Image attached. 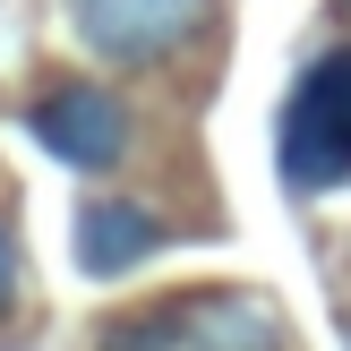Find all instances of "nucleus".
Returning a JSON list of instances; mask_svg holds the SVG:
<instances>
[{
    "label": "nucleus",
    "instance_id": "1",
    "mask_svg": "<svg viewBox=\"0 0 351 351\" xmlns=\"http://www.w3.org/2000/svg\"><path fill=\"white\" fill-rule=\"evenodd\" d=\"M274 163H283L291 197H326L351 180V43L317 51L300 86L283 95V129H274Z\"/></svg>",
    "mask_w": 351,
    "mask_h": 351
},
{
    "label": "nucleus",
    "instance_id": "2",
    "mask_svg": "<svg viewBox=\"0 0 351 351\" xmlns=\"http://www.w3.org/2000/svg\"><path fill=\"white\" fill-rule=\"evenodd\" d=\"M26 137L43 154H60L69 171H120L129 163V103L95 77H69V86H43L26 103Z\"/></svg>",
    "mask_w": 351,
    "mask_h": 351
},
{
    "label": "nucleus",
    "instance_id": "3",
    "mask_svg": "<svg viewBox=\"0 0 351 351\" xmlns=\"http://www.w3.org/2000/svg\"><path fill=\"white\" fill-rule=\"evenodd\" d=\"M69 9V34H77L95 60L112 69H146L163 51H180L189 34L215 17V0H60Z\"/></svg>",
    "mask_w": 351,
    "mask_h": 351
},
{
    "label": "nucleus",
    "instance_id": "4",
    "mask_svg": "<svg viewBox=\"0 0 351 351\" xmlns=\"http://www.w3.org/2000/svg\"><path fill=\"white\" fill-rule=\"evenodd\" d=\"M163 215L137 197H112V189H95V197L77 206V274L86 283H120V274H137L154 249H163Z\"/></svg>",
    "mask_w": 351,
    "mask_h": 351
},
{
    "label": "nucleus",
    "instance_id": "5",
    "mask_svg": "<svg viewBox=\"0 0 351 351\" xmlns=\"http://www.w3.org/2000/svg\"><path fill=\"white\" fill-rule=\"evenodd\" d=\"M171 351H283V317L266 300H232V291H189V335Z\"/></svg>",
    "mask_w": 351,
    "mask_h": 351
},
{
    "label": "nucleus",
    "instance_id": "6",
    "mask_svg": "<svg viewBox=\"0 0 351 351\" xmlns=\"http://www.w3.org/2000/svg\"><path fill=\"white\" fill-rule=\"evenodd\" d=\"M189 335V300H163V308H137V317H120L112 335H103V351H171Z\"/></svg>",
    "mask_w": 351,
    "mask_h": 351
},
{
    "label": "nucleus",
    "instance_id": "7",
    "mask_svg": "<svg viewBox=\"0 0 351 351\" xmlns=\"http://www.w3.org/2000/svg\"><path fill=\"white\" fill-rule=\"evenodd\" d=\"M17 274H26V257H17V223L0 215V317L17 308Z\"/></svg>",
    "mask_w": 351,
    "mask_h": 351
},
{
    "label": "nucleus",
    "instance_id": "8",
    "mask_svg": "<svg viewBox=\"0 0 351 351\" xmlns=\"http://www.w3.org/2000/svg\"><path fill=\"white\" fill-rule=\"evenodd\" d=\"M343 343H351V317H343Z\"/></svg>",
    "mask_w": 351,
    "mask_h": 351
}]
</instances>
